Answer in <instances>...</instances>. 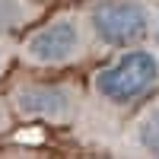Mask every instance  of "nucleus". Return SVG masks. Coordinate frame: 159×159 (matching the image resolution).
I'll return each instance as SVG.
<instances>
[{"label": "nucleus", "mask_w": 159, "mask_h": 159, "mask_svg": "<svg viewBox=\"0 0 159 159\" xmlns=\"http://www.w3.org/2000/svg\"><path fill=\"white\" fill-rule=\"evenodd\" d=\"M159 83V57L153 51H124L121 57L92 73V92L108 108H127Z\"/></svg>", "instance_id": "f257e3e1"}, {"label": "nucleus", "mask_w": 159, "mask_h": 159, "mask_svg": "<svg viewBox=\"0 0 159 159\" xmlns=\"http://www.w3.org/2000/svg\"><path fill=\"white\" fill-rule=\"evenodd\" d=\"M83 54V25L73 13H57L22 35L16 57L29 67H67Z\"/></svg>", "instance_id": "f03ea898"}, {"label": "nucleus", "mask_w": 159, "mask_h": 159, "mask_svg": "<svg viewBox=\"0 0 159 159\" xmlns=\"http://www.w3.org/2000/svg\"><path fill=\"white\" fill-rule=\"evenodd\" d=\"M76 89L51 80H19L10 89V108L22 121L67 124L76 115Z\"/></svg>", "instance_id": "7ed1b4c3"}, {"label": "nucleus", "mask_w": 159, "mask_h": 159, "mask_svg": "<svg viewBox=\"0 0 159 159\" xmlns=\"http://www.w3.org/2000/svg\"><path fill=\"white\" fill-rule=\"evenodd\" d=\"M150 10L143 0H102L89 10V32L105 48H130L150 35Z\"/></svg>", "instance_id": "20e7f679"}, {"label": "nucleus", "mask_w": 159, "mask_h": 159, "mask_svg": "<svg viewBox=\"0 0 159 159\" xmlns=\"http://www.w3.org/2000/svg\"><path fill=\"white\" fill-rule=\"evenodd\" d=\"M42 10L45 7L38 0H0V38L25 32V25L38 22Z\"/></svg>", "instance_id": "39448f33"}, {"label": "nucleus", "mask_w": 159, "mask_h": 159, "mask_svg": "<svg viewBox=\"0 0 159 159\" xmlns=\"http://www.w3.org/2000/svg\"><path fill=\"white\" fill-rule=\"evenodd\" d=\"M134 147L140 153H150V156H159V105L143 111V118L134 127Z\"/></svg>", "instance_id": "423d86ee"}, {"label": "nucleus", "mask_w": 159, "mask_h": 159, "mask_svg": "<svg viewBox=\"0 0 159 159\" xmlns=\"http://www.w3.org/2000/svg\"><path fill=\"white\" fill-rule=\"evenodd\" d=\"M16 57V45L10 42V38H0V73L10 67V61Z\"/></svg>", "instance_id": "0eeeda50"}, {"label": "nucleus", "mask_w": 159, "mask_h": 159, "mask_svg": "<svg viewBox=\"0 0 159 159\" xmlns=\"http://www.w3.org/2000/svg\"><path fill=\"white\" fill-rule=\"evenodd\" d=\"M13 108H10V99H0V134H3V130L13 124Z\"/></svg>", "instance_id": "6e6552de"}, {"label": "nucleus", "mask_w": 159, "mask_h": 159, "mask_svg": "<svg viewBox=\"0 0 159 159\" xmlns=\"http://www.w3.org/2000/svg\"><path fill=\"white\" fill-rule=\"evenodd\" d=\"M156 42H159V19H156Z\"/></svg>", "instance_id": "1a4fd4ad"}]
</instances>
